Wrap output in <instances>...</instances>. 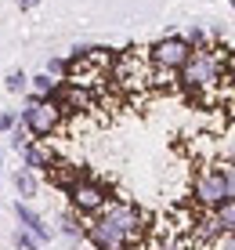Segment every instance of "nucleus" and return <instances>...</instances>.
I'll return each mask as SVG.
<instances>
[{
    "label": "nucleus",
    "mask_w": 235,
    "mask_h": 250,
    "mask_svg": "<svg viewBox=\"0 0 235 250\" xmlns=\"http://www.w3.org/2000/svg\"><path fill=\"white\" fill-rule=\"evenodd\" d=\"M192 207L196 210H217L221 203H228V185H224V174H221V163L210 170H203V174H196L192 182Z\"/></svg>",
    "instance_id": "nucleus-4"
},
{
    "label": "nucleus",
    "mask_w": 235,
    "mask_h": 250,
    "mask_svg": "<svg viewBox=\"0 0 235 250\" xmlns=\"http://www.w3.org/2000/svg\"><path fill=\"white\" fill-rule=\"evenodd\" d=\"M224 185H228V200H235V163H221Z\"/></svg>",
    "instance_id": "nucleus-17"
},
{
    "label": "nucleus",
    "mask_w": 235,
    "mask_h": 250,
    "mask_svg": "<svg viewBox=\"0 0 235 250\" xmlns=\"http://www.w3.org/2000/svg\"><path fill=\"white\" fill-rule=\"evenodd\" d=\"M224 76H228V65L221 62V55L214 47H203V51L188 55V62L181 65L177 80H181L185 91H206V87H217Z\"/></svg>",
    "instance_id": "nucleus-1"
},
{
    "label": "nucleus",
    "mask_w": 235,
    "mask_h": 250,
    "mask_svg": "<svg viewBox=\"0 0 235 250\" xmlns=\"http://www.w3.org/2000/svg\"><path fill=\"white\" fill-rule=\"evenodd\" d=\"M116 200L112 196V188L105 182H98V178H87V182L80 185H73L69 188V207H73V214L76 218H98L105 207Z\"/></svg>",
    "instance_id": "nucleus-3"
},
{
    "label": "nucleus",
    "mask_w": 235,
    "mask_h": 250,
    "mask_svg": "<svg viewBox=\"0 0 235 250\" xmlns=\"http://www.w3.org/2000/svg\"><path fill=\"white\" fill-rule=\"evenodd\" d=\"M19 124L29 131L33 142H43V138H51L58 127H62V113H58L51 102H43L33 91H25V102L19 109Z\"/></svg>",
    "instance_id": "nucleus-2"
},
{
    "label": "nucleus",
    "mask_w": 235,
    "mask_h": 250,
    "mask_svg": "<svg viewBox=\"0 0 235 250\" xmlns=\"http://www.w3.org/2000/svg\"><path fill=\"white\" fill-rule=\"evenodd\" d=\"M15 124H19V109H4L0 113V134H11Z\"/></svg>",
    "instance_id": "nucleus-16"
},
{
    "label": "nucleus",
    "mask_w": 235,
    "mask_h": 250,
    "mask_svg": "<svg viewBox=\"0 0 235 250\" xmlns=\"http://www.w3.org/2000/svg\"><path fill=\"white\" fill-rule=\"evenodd\" d=\"M4 87H7V94H25L29 91V73L25 69H11L4 76Z\"/></svg>",
    "instance_id": "nucleus-11"
},
{
    "label": "nucleus",
    "mask_w": 235,
    "mask_h": 250,
    "mask_svg": "<svg viewBox=\"0 0 235 250\" xmlns=\"http://www.w3.org/2000/svg\"><path fill=\"white\" fill-rule=\"evenodd\" d=\"M15 192L22 196V203H29L33 196L40 192V178L33 174V170H25V167H19V170H15Z\"/></svg>",
    "instance_id": "nucleus-8"
},
{
    "label": "nucleus",
    "mask_w": 235,
    "mask_h": 250,
    "mask_svg": "<svg viewBox=\"0 0 235 250\" xmlns=\"http://www.w3.org/2000/svg\"><path fill=\"white\" fill-rule=\"evenodd\" d=\"M15 4H19V11H37L40 0H15Z\"/></svg>",
    "instance_id": "nucleus-19"
},
{
    "label": "nucleus",
    "mask_w": 235,
    "mask_h": 250,
    "mask_svg": "<svg viewBox=\"0 0 235 250\" xmlns=\"http://www.w3.org/2000/svg\"><path fill=\"white\" fill-rule=\"evenodd\" d=\"M228 4H232V11H235V0H228Z\"/></svg>",
    "instance_id": "nucleus-22"
},
{
    "label": "nucleus",
    "mask_w": 235,
    "mask_h": 250,
    "mask_svg": "<svg viewBox=\"0 0 235 250\" xmlns=\"http://www.w3.org/2000/svg\"><path fill=\"white\" fill-rule=\"evenodd\" d=\"M188 55H192V47L185 44V37H163L156 40V44L149 47V62L159 69V73H181V65L188 62Z\"/></svg>",
    "instance_id": "nucleus-5"
},
{
    "label": "nucleus",
    "mask_w": 235,
    "mask_h": 250,
    "mask_svg": "<svg viewBox=\"0 0 235 250\" xmlns=\"http://www.w3.org/2000/svg\"><path fill=\"white\" fill-rule=\"evenodd\" d=\"M0 185H4V163H0Z\"/></svg>",
    "instance_id": "nucleus-20"
},
{
    "label": "nucleus",
    "mask_w": 235,
    "mask_h": 250,
    "mask_svg": "<svg viewBox=\"0 0 235 250\" xmlns=\"http://www.w3.org/2000/svg\"><path fill=\"white\" fill-rule=\"evenodd\" d=\"M58 83H62V80H55V76H47V73H37V76H29V91L37 94V98H43V102H47L51 94L58 91Z\"/></svg>",
    "instance_id": "nucleus-10"
},
{
    "label": "nucleus",
    "mask_w": 235,
    "mask_h": 250,
    "mask_svg": "<svg viewBox=\"0 0 235 250\" xmlns=\"http://www.w3.org/2000/svg\"><path fill=\"white\" fill-rule=\"evenodd\" d=\"M58 160H62V156H58L55 149H47L43 142H29V145L22 149V167L33 170V174H47Z\"/></svg>",
    "instance_id": "nucleus-7"
},
{
    "label": "nucleus",
    "mask_w": 235,
    "mask_h": 250,
    "mask_svg": "<svg viewBox=\"0 0 235 250\" xmlns=\"http://www.w3.org/2000/svg\"><path fill=\"white\" fill-rule=\"evenodd\" d=\"M58 232H62L65 239H73V243H83V221L76 218L73 210H65L62 218H58Z\"/></svg>",
    "instance_id": "nucleus-9"
},
{
    "label": "nucleus",
    "mask_w": 235,
    "mask_h": 250,
    "mask_svg": "<svg viewBox=\"0 0 235 250\" xmlns=\"http://www.w3.org/2000/svg\"><path fill=\"white\" fill-rule=\"evenodd\" d=\"M228 163H235V149H232V160H228Z\"/></svg>",
    "instance_id": "nucleus-21"
},
{
    "label": "nucleus",
    "mask_w": 235,
    "mask_h": 250,
    "mask_svg": "<svg viewBox=\"0 0 235 250\" xmlns=\"http://www.w3.org/2000/svg\"><path fill=\"white\" fill-rule=\"evenodd\" d=\"M11 243L19 247V250H40V243H37L25 229H15V232H11Z\"/></svg>",
    "instance_id": "nucleus-15"
},
{
    "label": "nucleus",
    "mask_w": 235,
    "mask_h": 250,
    "mask_svg": "<svg viewBox=\"0 0 235 250\" xmlns=\"http://www.w3.org/2000/svg\"><path fill=\"white\" fill-rule=\"evenodd\" d=\"M206 250H235V232H224V236H217Z\"/></svg>",
    "instance_id": "nucleus-18"
},
{
    "label": "nucleus",
    "mask_w": 235,
    "mask_h": 250,
    "mask_svg": "<svg viewBox=\"0 0 235 250\" xmlns=\"http://www.w3.org/2000/svg\"><path fill=\"white\" fill-rule=\"evenodd\" d=\"M11 210H15V218H19V229H25V232H29V236L37 239L40 247H43V243H51V239H55V229H51V225H47V221L40 218L37 210H33L29 203L15 200V207H11Z\"/></svg>",
    "instance_id": "nucleus-6"
},
{
    "label": "nucleus",
    "mask_w": 235,
    "mask_h": 250,
    "mask_svg": "<svg viewBox=\"0 0 235 250\" xmlns=\"http://www.w3.org/2000/svg\"><path fill=\"white\" fill-rule=\"evenodd\" d=\"M232 80H235V69H232Z\"/></svg>",
    "instance_id": "nucleus-23"
},
{
    "label": "nucleus",
    "mask_w": 235,
    "mask_h": 250,
    "mask_svg": "<svg viewBox=\"0 0 235 250\" xmlns=\"http://www.w3.org/2000/svg\"><path fill=\"white\" fill-rule=\"evenodd\" d=\"M29 142H33V138H29V131H25L22 124H15V127H11V134H7V145H11L15 152H22Z\"/></svg>",
    "instance_id": "nucleus-14"
},
{
    "label": "nucleus",
    "mask_w": 235,
    "mask_h": 250,
    "mask_svg": "<svg viewBox=\"0 0 235 250\" xmlns=\"http://www.w3.org/2000/svg\"><path fill=\"white\" fill-rule=\"evenodd\" d=\"M185 44L192 47V51H203V47H210V33H206L203 25H188V33H185Z\"/></svg>",
    "instance_id": "nucleus-12"
},
{
    "label": "nucleus",
    "mask_w": 235,
    "mask_h": 250,
    "mask_svg": "<svg viewBox=\"0 0 235 250\" xmlns=\"http://www.w3.org/2000/svg\"><path fill=\"white\" fill-rule=\"evenodd\" d=\"M214 214H217V221H221V229H224V232H235V200L221 203Z\"/></svg>",
    "instance_id": "nucleus-13"
}]
</instances>
